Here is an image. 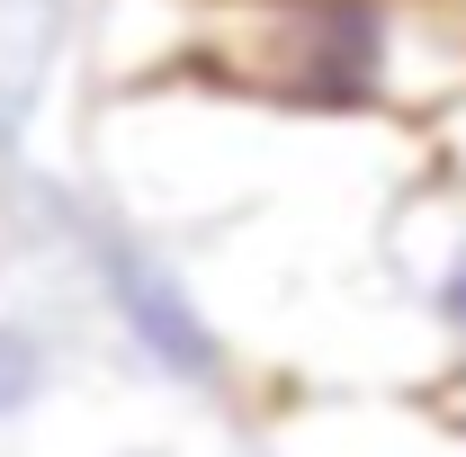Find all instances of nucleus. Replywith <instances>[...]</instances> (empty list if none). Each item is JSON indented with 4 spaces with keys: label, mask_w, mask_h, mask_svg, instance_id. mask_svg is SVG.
Here are the masks:
<instances>
[{
    "label": "nucleus",
    "mask_w": 466,
    "mask_h": 457,
    "mask_svg": "<svg viewBox=\"0 0 466 457\" xmlns=\"http://www.w3.org/2000/svg\"><path fill=\"white\" fill-rule=\"evenodd\" d=\"M216 46L251 90H269L288 108L350 117L395 99L404 18H395V0H242Z\"/></svg>",
    "instance_id": "f257e3e1"
},
{
    "label": "nucleus",
    "mask_w": 466,
    "mask_h": 457,
    "mask_svg": "<svg viewBox=\"0 0 466 457\" xmlns=\"http://www.w3.org/2000/svg\"><path fill=\"white\" fill-rule=\"evenodd\" d=\"M99 279H108L116 314H126V332L144 341V359L162 368V377H188V386H225V332L198 314V296L162 269V260H144V251H126L108 242L99 251Z\"/></svg>",
    "instance_id": "f03ea898"
},
{
    "label": "nucleus",
    "mask_w": 466,
    "mask_h": 457,
    "mask_svg": "<svg viewBox=\"0 0 466 457\" xmlns=\"http://www.w3.org/2000/svg\"><path fill=\"white\" fill-rule=\"evenodd\" d=\"M36 395H46V341L27 323H0V421L27 412Z\"/></svg>",
    "instance_id": "7ed1b4c3"
},
{
    "label": "nucleus",
    "mask_w": 466,
    "mask_h": 457,
    "mask_svg": "<svg viewBox=\"0 0 466 457\" xmlns=\"http://www.w3.org/2000/svg\"><path fill=\"white\" fill-rule=\"evenodd\" d=\"M144 457H153V449H144Z\"/></svg>",
    "instance_id": "39448f33"
},
{
    "label": "nucleus",
    "mask_w": 466,
    "mask_h": 457,
    "mask_svg": "<svg viewBox=\"0 0 466 457\" xmlns=\"http://www.w3.org/2000/svg\"><path fill=\"white\" fill-rule=\"evenodd\" d=\"M431 305H440V323H449V332L466 341V251L449 260V269H440V287H431Z\"/></svg>",
    "instance_id": "20e7f679"
}]
</instances>
